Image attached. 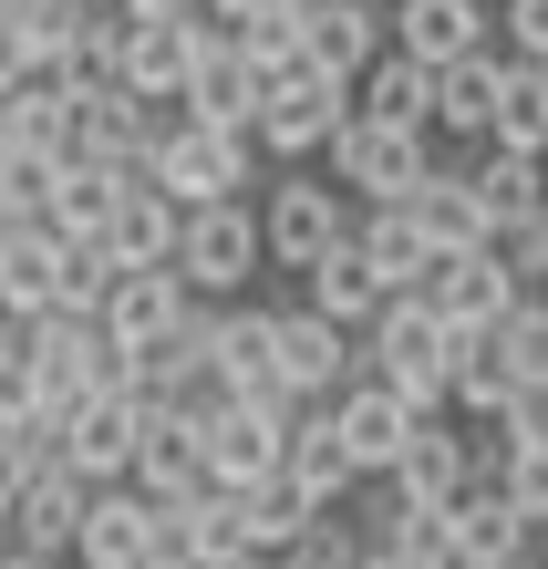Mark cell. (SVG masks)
<instances>
[{"label":"cell","mask_w":548,"mask_h":569,"mask_svg":"<svg viewBox=\"0 0 548 569\" xmlns=\"http://www.w3.org/2000/svg\"><path fill=\"white\" fill-rule=\"evenodd\" d=\"M0 559H11V549H0Z\"/></svg>","instance_id":"cell-48"},{"label":"cell","mask_w":548,"mask_h":569,"mask_svg":"<svg viewBox=\"0 0 548 569\" xmlns=\"http://www.w3.org/2000/svg\"><path fill=\"white\" fill-rule=\"evenodd\" d=\"M403 300H425V311L445 321V331H497L507 311H518V280H507V259H497V239L487 249H456V259H435V270L403 290Z\"/></svg>","instance_id":"cell-8"},{"label":"cell","mask_w":548,"mask_h":569,"mask_svg":"<svg viewBox=\"0 0 548 569\" xmlns=\"http://www.w3.org/2000/svg\"><path fill=\"white\" fill-rule=\"evenodd\" d=\"M269 373H280L290 405H331L362 362H352V331H341V321H321V311H269Z\"/></svg>","instance_id":"cell-9"},{"label":"cell","mask_w":548,"mask_h":569,"mask_svg":"<svg viewBox=\"0 0 548 569\" xmlns=\"http://www.w3.org/2000/svg\"><path fill=\"white\" fill-rule=\"evenodd\" d=\"M352 114L362 124H403V136H435V73L403 52H372L352 73Z\"/></svg>","instance_id":"cell-24"},{"label":"cell","mask_w":548,"mask_h":569,"mask_svg":"<svg viewBox=\"0 0 548 569\" xmlns=\"http://www.w3.org/2000/svg\"><path fill=\"white\" fill-rule=\"evenodd\" d=\"M487 11H497V0H487Z\"/></svg>","instance_id":"cell-49"},{"label":"cell","mask_w":548,"mask_h":569,"mask_svg":"<svg viewBox=\"0 0 548 569\" xmlns=\"http://www.w3.org/2000/svg\"><path fill=\"white\" fill-rule=\"evenodd\" d=\"M146 177L166 187V208H218V197H249V136H228V124H177Z\"/></svg>","instance_id":"cell-7"},{"label":"cell","mask_w":548,"mask_h":569,"mask_svg":"<svg viewBox=\"0 0 548 569\" xmlns=\"http://www.w3.org/2000/svg\"><path fill=\"white\" fill-rule=\"evenodd\" d=\"M114 331L124 352H156L166 331L187 321V290H177V270H114V290H104V311H93Z\"/></svg>","instance_id":"cell-23"},{"label":"cell","mask_w":548,"mask_h":569,"mask_svg":"<svg viewBox=\"0 0 548 569\" xmlns=\"http://www.w3.org/2000/svg\"><path fill=\"white\" fill-rule=\"evenodd\" d=\"M352 249L372 259V280H383V300H403L425 270H435V249H425V228L403 218V208H362L352 218Z\"/></svg>","instance_id":"cell-30"},{"label":"cell","mask_w":548,"mask_h":569,"mask_svg":"<svg viewBox=\"0 0 548 569\" xmlns=\"http://www.w3.org/2000/svg\"><path fill=\"white\" fill-rule=\"evenodd\" d=\"M487 124H497V52H466V62L435 73V136H476L487 146Z\"/></svg>","instance_id":"cell-34"},{"label":"cell","mask_w":548,"mask_h":569,"mask_svg":"<svg viewBox=\"0 0 548 569\" xmlns=\"http://www.w3.org/2000/svg\"><path fill=\"white\" fill-rule=\"evenodd\" d=\"M487 146L548 156V73H538V62H507L497 52V124H487Z\"/></svg>","instance_id":"cell-35"},{"label":"cell","mask_w":548,"mask_h":569,"mask_svg":"<svg viewBox=\"0 0 548 569\" xmlns=\"http://www.w3.org/2000/svg\"><path fill=\"white\" fill-rule=\"evenodd\" d=\"M425 166H435V136L362 124V114H341V124H331V187H341V197H362V208H403V197L425 187Z\"/></svg>","instance_id":"cell-5"},{"label":"cell","mask_w":548,"mask_h":569,"mask_svg":"<svg viewBox=\"0 0 548 569\" xmlns=\"http://www.w3.org/2000/svg\"><path fill=\"white\" fill-rule=\"evenodd\" d=\"M487 425L507 435V446H548V383H518V393H507V405H497Z\"/></svg>","instance_id":"cell-42"},{"label":"cell","mask_w":548,"mask_h":569,"mask_svg":"<svg viewBox=\"0 0 548 569\" xmlns=\"http://www.w3.org/2000/svg\"><path fill=\"white\" fill-rule=\"evenodd\" d=\"M362 569H445L435 549H362Z\"/></svg>","instance_id":"cell-44"},{"label":"cell","mask_w":548,"mask_h":569,"mask_svg":"<svg viewBox=\"0 0 548 569\" xmlns=\"http://www.w3.org/2000/svg\"><path fill=\"white\" fill-rule=\"evenodd\" d=\"M0 569H73V559H21V549H11V559H0Z\"/></svg>","instance_id":"cell-45"},{"label":"cell","mask_w":548,"mask_h":569,"mask_svg":"<svg viewBox=\"0 0 548 569\" xmlns=\"http://www.w3.org/2000/svg\"><path fill=\"white\" fill-rule=\"evenodd\" d=\"M497 21H507V62L548 73V0H497Z\"/></svg>","instance_id":"cell-41"},{"label":"cell","mask_w":548,"mask_h":569,"mask_svg":"<svg viewBox=\"0 0 548 569\" xmlns=\"http://www.w3.org/2000/svg\"><path fill=\"white\" fill-rule=\"evenodd\" d=\"M197 11H177V21H124L114 11V62H104V83H124V93H177L187 83V62H197Z\"/></svg>","instance_id":"cell-16"},{"label":"cell","mask_w":548,"mask_h":569,"mask_svg":"<svg viewBox=\"0 0 548 569\" xmlns=\"http://www.w3.org/2000/svg\"><path fill=\"white\" fill-rule=\"evenodd\" d=\"M383 52V0H300V62L331 83H352Z\"/></svg>","instance_id":"cell-21"},{"label":"cell","mask_w":548,"mask_h":569,"mask_svg":"<svg viewBox=\"0 0 548 569\" xmlns=\"http://www.w3.org/2000/svg\"><path fill=\"white\" fill-rule=\"evenodd\" d=\"M238 569H280V559H238Z\"/></svg>","instance_id":"cell-46"},{"label":"cell","mask_w":548,"mask_h":569,"mask_svg":"<svg viewBox=\"0 0 548 569\" xmlns=\"http://www.w3.org/2000/svg\"><path fill=\"white\" fill-rule=\"evenodd\" d=\"M403 218L425 228V249H435V259H456V249H487V208L466 197V166H445V156L425 166V187L403 197Z\"/></svg>","instance_id":"cell-26"},{"label":"cell","mask_w":548,"mask_h":569,"mask_svg":"<svg viewBox=\"0 0 548 569\" xmlns=\"http://www.w3.org/2000/svg\"><path fill=\"white\" fill-rule=\"evenodd\" d=\"M466 197L487 208V239H497V228H518V218H538V208H548V156L476 146V166H466Z\"/></svg>","instance_id":"cell-25"},{"label":"cell","mask_w":548,"mask_h":569,"mask_svg":"<svg viewBox=\"0 0 548 569\" xmlns=\"http://www.w3.org/2000/svg\"><path fill=\"white\" fill-rule=\"evenodd\" d=\"M52 270H62V239L11 228V239H0V321H42L52 311Z\"/></svg>","instance_id":"cell-33"},{"label":"cell","mask_w":548,"mask_h":569,"mask_svg":"<svg viewBox=\"0 0 548 569\" xmlns=\"http://www.w3.org/2000/svg\"><path fill=\"white\" fill-rule=\"evenodd\" d=\"M124 487H134V497H156V508H187V497H208V466H197V425H177V415H146Z\"/></svg>","instance_id":"cell-22"},{"label":"cell","mask_w":548,"mask_h":569,"mask_svg":"<svg viewBox=\"0 0 548 569\" xmlns=\"http://www.w3.org/2000/svg\"><path fill=\"white\" fill-rule=\"evenodd\" d=\"M134 435H146V405H134V393H93V405L62 415V466H73L83 487H124Z\"/></svg>","instance_id":"cell-15"},{"label":"cell","mask_w":548,"mask_h":569,"mask_svg":"<svg viewBox=\"0 0 548 569\" xmlns=\"http://www.w3.org/2000/svg\"><path fill=\"white\" fill-rule=\"evenodd\" d=\"M21 362H31V405H52V415L93 405V393H124V373H134V352L114 342L104 321H83V311L21 321Z\"/></svg>","instance_id":"cell-1"},{"label":"cell","mask_w":548,"mask_h":569,"mask_svg":"<svg viewBox=\"0 0 548 569\" xmlns=\"http://www.w3.org/2000/svg\"><path fill=\"white\" fill-rule=\"evenodd\" d=\"M114 166H73L62 156L52 166V187H42V208H31V228H42V239H93V228H104V208H114Z\"/></svg>","instance_id":"cell-29"},{"label":"cell","mask_w":548,"mask_h":569,"mask_svg":"<svg viewBox=\"0 0 548 569\" xmlns=\"http://www.w3.org/2000/svg\"><path fill=\"white\" fill-rule=\"evenodd\" d=\"M507 393H518V373H507L497 331H445V405L456 415H497Z\"/></svg>","instance_id":"cell-31"},{"label":"cell","mask_w":548,"mask_h":569,"mask_svg":"<svg viewBox=\"0 0 548 569\" xmlns=\"http://www.w3.org/2000/svg\"><path fill=\"white\" fill-rule=\"evenodd\" d=\"M187 300H238L259 280V218L249 197H218V208H177V249H166Z\"/></svg>","instance_id":"cell-3"},{"label":"cell","mask_w":548,"mask_h":569,"mask_svg":"<svg viewBox=\"0 0 548 569\" xmlns=\"http://www.w3.org/2000/svg\"><path fill=\"white\" fill-rule=\"evenodd\" d=\"M300 311H321V321H341V331H362L372 311H383V280H372V259L341 239V249H321L311 270H300Z\"/></svg>","instance_id":"cell-27"},{"label":"cell","mask_w":548,"mask_h":569,"mask_svg":"<svg viewBox=\"0 0 548 569\" xmlns=\"http://www.w3.org/2000/svg\"><path fill=\"white\" fill-rule=\"evenodd\" d=\"M497 259H507V280H548V208L538 218H518V228H497Z\"/></svg>","instance_id":"cell-40"},{"label":"cell","mask_w":548,"mask_h":569,"mask_svg":"<svg viewBox=\"0 0 548 569\" xmlns=\"http://www.w3.org/2000/svg\"><path fill=\"white\" fill-rule=\"evenodd\" d=\"M497 352L518 383H548V300H518V311L497 321Z\"/></svg>","instance_id":"cell-39"},{"label":"cell","mask_w":548,"mask_h":569,"mask_svg":"<svg viewBox=\"0 0 548 569\" xmlns=\"http://www.w3.org/2000/svg\"><path fill=\"white\" fill-rule=\"evenodd\" d=\"M259 270H311V259L321 249H341V239H352V197H341L331 177H300V166H290V177H269V197H259Z\"/></svg>","instance_id":"cell-4"},{"label":"cell","mask_w":548,"mask_h":569,"mask_svg":"<svg viewBox=\"0 0 548 569\" xmlns=\"http://www.w3.org/2000/svg\"><path fill=\"white\" fill-rule=\"evenodd\" d=\"M311 497H300L290 477H259V487H238V528H249V559H290L300 539H311Z\"/></svg>","instance_id":"cell-32"},{"label":"cell","mask_w":548,"mask_h":569,"mask_svg":"<svg viewBox=\"0 0 548 569\" xmlns=\"http://www.w3.org/2000/svg\"><path fill=\"white\" fill-rule=\"evenodd\" d=\"M177 104L187 124H228V136H249V104H259V73L238 62V42L208 21L197 31V62H187V83H177Z\"/></svg>","instance_id":"cell-20"},{"label":"cell","mask_w":548,"mask_h":569,"mask_svg":"<svg viewBox=\"0 0 548 569\" xmlns=\"http://www.w3.org/2000/svg\"><path fill=\"white\" fill-rule=\"evenodd\" d=\"M352 362L403 415H445V321L425 311V300H383V311L352 331Z\"/></svg>","instance_id":"cell-2"},{"label":"cell","mask_w":548,"mask_h":569,"mask_svg":"<svg viewBox=\"0 0 548 569\" xmlns=\"http://www.w3.org/2000/svg\"><path fill=\"white\" fill-rule=\"evenodd\" d=\"M321 415H331V446H341V466H352V477H393L403 435L425 425V415H403V405H393V393L372 383V373H352V383H341Z\"/></svg>","instance_id":"cell-12"},{"label":"cell","mask_w":548,"mask_h":569,"mask_svg":"<svg viewBox=\"0 0 548 569\" xmlns=\"http://www.w3.org/2000/svg\"><path fill=\"white\" fill-rule=\"evenodd\" d=\"M487 21H497L487 0H393V11H383V52L445 73V62H466V52H497Z\"/></svg>","instance_id":"cell-11"},{"label":"cell","mask_w":548,"mask_h":569,"mask_svg":"<svg viewBox=\"0 0 548 569\" xmlns=\"http://www.w3.org/2000/svg\"><path fill=\"white\" fill-rule=\"evenodd\" d=\"M73 569H156V497L93 487L83 528H73Z\"/></svg>","instance_id":"cell-17"},{"label":"cell","mask_w":548,"mask_h":569,"mask_svg":"<svg viewBox=\"0 0 548 569\" xmlns=\"http://www.w3.org/2000/svg\"><path fill=\"white\" fill-rule=\"evenodd\" d=\"M280 477L311 497V508H341V487H352V466H341V446H331V415L321 405H290V425H280Z\"/></svg>","instance_id":"cell-28"},{"label":"cell","mask_w":548,"mask_h":569,"mask_svg":"<svg viewBox=\"0 0 548 569\" xmlns=\"http://www.w3.org/2000/svg\"><path fill=\"white\" fill-rule=\"evenodd\" d=\"M538 559H548V528H538Z\"/></svg>","instance_id":"cell-47"},{"label":"cell","mask_w":548,"mask_h":569,"mask_svg":"<svg viewBox=\"0 0 548 569\" xmlns=\"http://www.w3.org/2000/svg\"><path fill=\"white\" fill-rule=\"evenodd\" d=\"M93 249H104L114 270H166V249H177V208H166V187L146 177V166H124V187H114L104 228H93Z\"/></svg>","instance_id":"cell-18"},{"label":"cell","mask_w":548,"mask_h":569,"mask_svg":"<svg viewBox=\"0 0 548 569\" xmlns=\"http://www.w3.org/2000/svg\"><path fill=\"white\" fill-rule=\"evenodd\" d=\"M104 290H114V259L93 249V239H62V270H52V311H104Z\"/></svg>","instance_id":"cell-38"},{"label":"cell","mask_w":548,"mask_h":569,"mask_svg":"<svg viewBox=\"0 0 548 569\" xmlns=\"http://www.w3.org/2000/svg\"><path fill=\"white\" fill-rule=\"evenodd\" d=\"M280 405H218L208 425H197V466H208V487H259V477H280Z\"/></svg>","instance_id":"cell-13"},{"label":"cell","mask_w":548,"mask_h":569,"mask_svg":"<svg viewBox=\"0 0 548 569\" xmlns=\"http://www.w3.org/2000/svg\"><path fill=\"white\" fill-rule=\"evenodd\" d=\"M487 487L507 497V508H518V528H528V539H538V528H548V446H507Z\"/></svg>","instance_id":"cell-37"},{"label":"cell","mask_w":548,"mask_h":569,"mask_svg":"<svg viewBox=\"0 0 548 569\" xmlns=\"http://www.w3.org/2000/svg\"><path fill=\"white\" fill-rule=\"evenodd\" d=\"M528 549H538V539L518 528V508H507L497 487H466L456 508L435 518V559H445V569H518Z\"/></svg>","instance_id":"cell-14"},{"label":"cell","mask_w":548,"mask_h":569,"mask_svg":"<svg viewBox=\"0 0 548 569\" xmlns=\"http://www.w3.org/2000/svg\"><path fill=\"white\" fill-rule=\"evenodd\" d=\"M352 114V83H331V73H280V83H259V104H249V156H280V166H300V156H321L331 146V124Z\"/></svg>","instance_id":"cell-6"},{"label":"cell","mask_w":548,"mask_h":569,"mask_svg":"<svg viewBox=\"0 0 548 569\" xmlns=\"http://www.w3.org/2000/svg\"><path fill=\"white\" fill-rule=\"evenodd\" d=\"M177 539H187V569H238V559H249V528H238V497L228 487L187 497V508H177Z\"/></svg>","instance_id":"cell-36"},{"label":"cell","mask_w":548,"mask_h":569,"mask_svg":"<svg viewBox=\"0 0 548 569\" xmlns=\"http://www.w3.org/2000/svg\"><path fill=\"white\" fill-rule=\"evenodd\" d=\"M403 508H456V497L476 487V456H466V425H445L425 415L415 435H403V456H393V477H383Z\"/></svg>","instance_id":"cell-19"},{"label":"cell","mask_w":548,"mask_h":569,"mask_svg":"<svg viewBox=\"0 0 548 569\" xmlns=\"http://www.w3.org/2000/svg\"><path fill=\"white\" fill-rule=\"evenodd\" d=\"M83 477L73 466H42V477H21L11 497H0V549L21 559H73V528H83Z\"/></svg>","instance_id":"cell-10"},{"label":"cell","mask_w":548,"mask_h":569,"mask_svg":"<svg viewBox=\"0 0 548 569\" xmlns=\"http://www.w3.org/2000/svg\"><path fill=\"white\" fill-rule=\"evenodd\" d=\"M104 11H124V21H177V11H197V0H104Z\"/></svg>","instance_id":"cell-43"}]
</instances>
